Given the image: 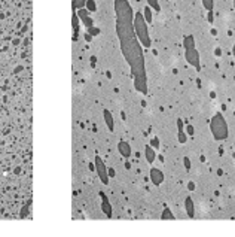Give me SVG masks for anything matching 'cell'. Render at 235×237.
Listing matches in <instances>:
<instances>
[{
  "label": "cell",
  "instance_id": "cell-1",
  "mask_svg": "<svg viewBox=\"0 0 235 237\" xmlns=\"http://www.w3.org/2000/svg\"><path fill=\"white\" fill-rule=\"evenodd\" d=\"M119 43H121V52L125 61L128 63L131 75H133L134 88L141 94H148V76H146L143 45L137 39V36L128 37V39H121Z\"/></svg>",
  "mask_w": 235,
  "mask_h": 237
},
{
  "label": "cell",
  "instance_id": "cell-2",
  "mask_svg": "<svg viewBox=\"0 0 235 237\" xmlns=\"http://www.w3.org/2000/svg\"><path fill=\"white\" fill-rule=\"evenodd\" d=\"M134 31L137 39L140 41L144 49H149L152 45V39H150V33H149V22L146 21L143 12H135L134 17Z\"/></svg>",
  "mask_w": 235,
  "mask_h": 237
},
{
  "label": "cell",
  "instance_id": "cell-3",
  "mask_svg": "<svg viewBox=\"0 0 235 237\" xmlns=\"http://www.w3.org/2000/svg\"><path fill=\"white\" fill-rule=\"evenodd\" d=\"M210 131H211V134L214 137V140H217V142L228 139L229 134L228 122H226L225 116L222 115L220 112H216L214 115L211 116V119H210Z\"/></svg>",
  "mask_w": 235,
  "mask_h": 237
},
{
  "label": "cell",
  "instance_id": "cell-4",
  "mask_svg": "<svg viewBox=\"0 0 235 237\" xmlns=\"http://www.w3.org/2000/svg\"><path fill=\"white\" fill-rule=\"evenodd\" d=\"M115 15H116V22H134L135 12H133V7L128 0H115Z\"/></svg>",
  "mask_w": 235,
  "mask_h": 237
},
{
  "label": "cell",
  "instance_id": "cell-5",
  "mask_svg": "<svg viewBox=\"0 0 235 237\" xmlns=\"http://www.w3.org/2000/svg\"><path fill=\"white\" fill-rule=\"evenodd\" d=\"M116 34H118V39H128V37H134L135 31H134V22L133 24H128V22H116Z\"/></svg>",
  "mask_w": 235,
  "mask_h": 237
},
{
  "label": "cell",
  "instance_id": "cell-6",
  "mask_svg": "<svg viewBox=\"0 0 235 237\" xmlns=\"http://www.w3.org/2000/svg\"><path fill=\"white\" fill-rule=\"evenodd\" d=\"M185 60L188 61V64H190V66H192L196 72H200V70H201L200 52L196 51V48H189V49H185Z\"/></svg>",
  "mask_w": 235,
  "mask_h": 237
},
{
  "label": "cell",
  "instance_id": "cell-7",
  "mask_svg": "<svg viewBox=\"0 0 235 237\" xmlns=\"http://www.w3.org/2000/svg\"><path fill=\"white\" fill-rule=\"evenodd\" d=\"M94 166H95V172H97V176L100 177V181L103 183H106L107 185L109 183V172H107V167H106V164H104V161L101 160V157H95V160H94Z\"/></svg>",
  "mask_w": 235,
  "mask_h": 237
},
{
  "label": "cell",
  "instance_id": "cell-8",
  "mask_svg": "<svg viewBox=\"0 0 235 237\" xmlns=\"http://www.w3.org/2000/svg\"><path fill=\"white\" fill-rule=\"evenodd\" d=\"M78 17H79V20L82 21V24H83L87 28H89V27H92V26H94V21H92V18L89 17V11H88L87 7H81V9H78Z\"/></svg>",
  "mask_w": 235,
  "mask_h": 237
},
{
  "label": "cell",
  "instance_id": "cell-9",
  "mask_svg": "<svg viewBox=\"0 0 235 237\" xmlns=\"http://www.w3.org/2000/svg\"><path fill=\"white\" fill-rule=\"evenodd\" d=\"M150 182L153 183V185H161L162 182H164V173H162L159 169H156V167H152L150 169Z\"/></svg>",
  "mask_w": 235,
  "mask_h": 237
},
{
  "label": "cell",
  "instance_id": "cell-10",
  "mask_svg": "<svg viewBox=\"0 0 235 237\" xmlns=\"http://www.w3.org/2000/svg\"><path fill=\"white\" fill-rule=\"evenodd\" d=\"M118 152H119L124 158H129V157H131V152H133L131 145L128 142H125V140H121V142L118 143Z\"/></svg>",
  "mask_w": 235,
  "mask_h": 237
},
{
  "label": "cell",
  "instance_id": "cell-11",
  "mask_svg": "<svg viewBox=\"0 0 235 237\" xmlns=\"http://www.w3.org/2000/svg\"><path fill=\"white\" fill-rule=\"evenodd\" d=\"M100 197H101V207H103V212L106 213V216L112 218V204L109 203V198L104 192H100Z\"/></svg>",
  "mask_w": 235,
  "mask_h": 237
},
{
  "label": "cell",
  "instance_id": "cell-12",
  "mask_svg": "<svg viewBox=\"0 0 235 237\" xmlns=\"http://www.w3.org/2000/svg\"><path fill=\"white\" fill-rule=\"evenodd\" d=\"M185 209H186V215L189 218H192L194 219L195 216V204L192 201V197H186V200H185Z\"/></svg>",
  "mask_w": 235,
  "mask_h": 237
},
{
  "label": "cell",
  "instance_id": "cell-13",
  "mask_svg": "<svg viewBox=\"0 0 235 237\" xmlns=\"http://www.w3.org/2000/svg\"><path fill=\"white\" fill-rule=\"evenodd\" d=\"M103 116H104V122H106V125H107L109 131H113L115 130V121H113V115L109 112L107 109H104L103 110Z\"/></svg>",
  "mask_w": 235,
  "mask_h": 237
},
{
  "label": "cell",
  "instance_id": "cell-14",
  "mask_svg": "<svg viewBox=\"0 0 235 237\" xmlns=\"http://www.w3.org/2000/svg\"><path fill=\"white\" fill-rule=\"evenodd\" d=\"M144 157H146L148 163H153L155 161V158H156V151H155V148L152 146V145L146 146V149H144Z\"/></svg>",
  "mask_w": 235,
  "mask_h": 237
},
{
  "label": "cell",
  "instance_id": "cell-15",
  "mask_svg": "<svg viewBox=\"0 0 235 237\" xmlns=\"http://www.w3.org/2000/svg\"><path fill=\"white\" fill-rule=\"evenodd\" d=\"M183 48L189 49V48H195V37L194 36H186L183 39Z\"/></svg>",
  "mask_w": 235,
  "mask_h": 237
},
{
  "label": "cell",
  "instance_id": "cell-16",
  "mask_svg": "<svg viewBox=\"0 0 235 237\" xmlns=\"http://www.w3.org/2000/svg\"><path fill=\"white\" fill-rule=\"evenodd\" d=\"M161 219H170V221H173V219H176V216L173 215V212L170 210V207H164V210H162V213H161Z\"/></svg>",
  "mask_w": 235,
  "mask_h": 237
},
{
  "label": "cell",
  "instance_id": "cell-17",
  "mask_svg": "<svg viewBox=\"0 0 235 237\" xmlns=\"http://www.w3.org/2000/svg\"><path fill=\"white\" fill-rule=\"evenodd\" d=\"M152 11H153V9H152V7L148 5V6L144 7V12H143V15H144V18H146V21H148L149 24L153 21V17H152Z\"/></svg>",
  "mask_w": 235,
  "mask_h": 237
},
{
  "label": "cell",
  "instance_id": "cell-18",
  "mask_svg": "<svg viewBox=\"0 0 235 237\" xmlns=\"http://www.w3.org/2000/svg\"><path fill=\"white\" fill-rule=\"evenodd\" d=\"M201 3H202V7L207 12L213 11V7H214V0H201Z\"/></svg>",
  "mask_w": 235,
  "mask_h": 237
},
{
  "label": "cell",
  "instance_id": "cell-19",
  "mask_svg": "<svg viewBox=\"0 0 235 237\" xmlns=\"http://www.w3.org/2000/svg\"><path fill=\"white\" fill-rule=\"evenodd\" d=\"M85 7H87L89 12H95V11H97V3H95V0H87Z\"/></svg>",
  "mask_w": 235,
  "mask_h": 237
},
{
  "label": "cell",
  "instance_id": "cell-20",
  "mask_svg": "<svg viewBox=\"0 0 235 237\" xmlns=\"http://www.w3.org/2000/svg\"><path fill=\"white\" fill-rule=\"evenodd\" d=\"M177 140H179L180 143H186V140H188V133L183 131V130H179V133H177Z\"/></svg>",
  "mask_w": 235,
  "mask_h": 237
},
{
  "label": "cell",
  "instance_id": "cell-21",
  "mask_svg": "<svg viewBox=\"0 0 235 237\" xmlns=\"http://www.w3.org/2000/svg\"><path fill=\"white\" fill-rule=\"evenodd\" d=\"M148 5L153 9L155 12H159V11H161V6H159V2H158V0H148Z\"/></svg>",
  "mask_w": 235,
  "mask_h": 237
},
{
  "label": "cell",
  "instance_id": "cell-22",
  "mask_svg": "<svg viewBox=\"0 0 235 237\" xmlns=\"http://www.w3.org/2000/svg\"><path fill=\"white\" fill-rule=\"evenodd\" d=\"M85 3H87V0H73V7H74V9L85 7Z\"/></svg>",
  "mask_w": 235,
  "mask_h": 237
},
{
  "label": "cell",
  "instance_id": "cell-23",
  "mask_svg": "<svg viewBox=\"0 0 235 237\" xmlns=\"http://www.w3.org/2000/svg\"><path fill=\"white\" fill-rule=\"evenodd\" d=\"M88 33L91 34V36H97V34H100V28H97V27H89L88 28Z\"/></svg>",
  "mask_w": 235,
  "mask_h": 237
},
{
  "label": "cell",
  "instance_id": "cell-24",
  "mask_svg": "<svg viewBox=\"0 0 235 237\" xmlns=\"http://www.w3.org/2000/svg\"><path fill=\"white\" fill-rule=\"evenodd\" d=\"M186 133H188V136H194L195 134V128H194V125H192V124H188V125H186Z\"/></svg>",
  "mask_w": 235,
  "mask_h": 237
},
{
  "label": "cell",
  "instance_id": "cell-25",
  "mask_svg": "<svg viewBox=\"0 0 235 237\" xmlns=\"http://www.w3.org/2000/svg\"><path fill=\"white\" fill-rule=\"evenodd\" d=\"M150 145H152L155 149H158V148H159V139H158V137H152V140H150Z\"/></svg>",
  "mask_w": 235,
  "mask_h": 237
},
{
  "label": "cell",
  "instance_id": "cell-26",
  "mask_svg": "<svg viewBox=\"0 0 235 237\" xmlns=\"http://www.w3.org/2000/svg\"><path fill=\"white\" fill-rule=\"evenodd\" d=\"M183 164H185V169H186V170H189L190 167H192V164H190V160H189L188 157H185V158H183Z\"/></svg>",
  "mask_w": 235,
  "mask_h": 237
},
{
  "label": "cell",
  "instance_id": "cell-27",
  "mask_svg": "<svg viewBox=\"0 0 235 237\" xmlns=\"http://www.w3.org/2000/svg\"><path fill=\"white\" fill-rule=\"evenodd\" d=\"M183 127H185V124H183V121L179 118V119H177V130H183Z\"/></svg>",
  "mask_w": 235,
  "mask_h": 237
},
{
  "label": "cell",
  "instance_id": "cell-28",
  "mask_svg": "<svg viewBox=\"0 0 235 237\" xmlns=\"http://www.w3.org/2000/svg\"><path fill=\"white\" fill-rule=\"evenodd\" d=\"M107 172H109V176H110V177L115 176V170L112 169V167H110V169H107Z\"/></svg>",
  "mask_w": 235,
  "mask_h": 237
},
{
  "label": "cell",
  "instance_id": "cell-29",
  "mask_svg": "<svg viewBox=\"0 0 235 237\" xmlns=\"http://www.w3.org/2000/svg\"><path fill=\"white\" fill-rule=\"evenodd\" d=\"M188 188H189L190 191H194V190H195V183H194V182H189V183H188Z\"/></svg>",
  "mask_w": 235,
  "mask_h": 237
},
{
  "label": "cell",
  "instance_id": "cell-30",
  "mask_svg": "<svg viewBox=\"0 0 235 237\" xmlns=\"http://www.w3.org/2000/svg\"><path fill=\"white\" fill-rule=\"evenodd\" d=\"M21 70H22V66H18V67L15 69L14 72H15V73H18V72H21Z\"/></svg>",
  "mask_w": 235,
  "mask_h": 237
},
{
  "label": "cell",
  "instance_id": "cell-31",
  "mask_svg": "<svg viewBox=\"0 0 235 237\" xmlns=\"http://www.w3.org/2000/svg\"><path fill=\"white\" fill-rule=\"evenodd\" d=\"M12 43H14V45H18V43H20V39H14V42H12Z\"/></svg>",
  "mask_w": 235,
  "mask_h": 237
},
{
  "label": "cell",
  "instance_id": "cell-32",
  "mask_svg": "<svg viewBox=\"0 0 235 237\" xmlns=\"http://www.w3.org/2000/svg\"><path fill=\"white\" fill-rule=\"evenodd\" d=\"M232 54H234V58H235V43H234V46H232Z\"/></svg>",
  "mask_w": 235,
  "mask_h": 237
},
{
  "label": "cell",
  "instance_id": "cell-33",
  "mask_svg": "<svg viewBox=\"0 0 235 237\" xmlns=\"http://www.w3.org/2000/svg\"><path fill=\"white\" fill-rule=\"evenodd\" d=\"M234 9H235V0H234Z\"/></svg>",
  "mask_w": 235,
  "mask_h": 237
},
{
  "label": "cell",
  "instance_id": "cell-34",
  "mask_svg": "<svg viewBox=\"0 0 235 237\" xmlns=\"http://www.w3.org/2000/svg\"><path fill=\"white\" fill-rule=\"evenodd\" d=\"M234 146H235V142H234Z\"/></svg>",
  "mask_w": 235,
  "mask_h": 237
}]
</instances>
